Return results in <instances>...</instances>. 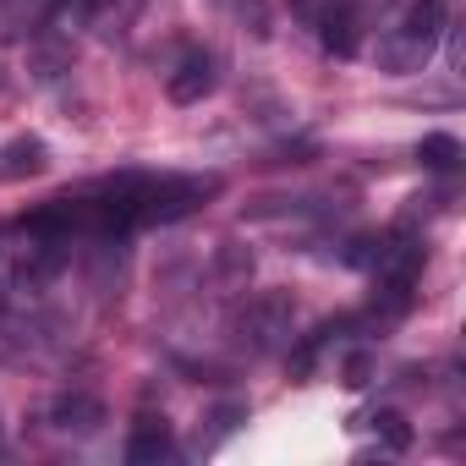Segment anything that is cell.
Instances as JSON below:
<instances>
[{
  "label": "cell",
  "mask_w": 466,
  "mask_h": 466,
  "mask_svg": "<svg viewBox=\"0 0 466 466\" xmlns=\"http://www.w3.org/2000/svg\"><path fill=\"white\" fill-rule=\"evenodd\" d=\"M373 264V313L384 319H400L411 313L417 302V280H422V264H428V248L411 225H395L390 237H379V248L368 253Z\"/></svg>",
  "instance_id": "cell-1"
},
{
  "label": "cell",
  "mask_w": 466,
  "mask_h": 466,
  "mask_svg": "<svg viewBox=\"0 0 466 466\" xmlns=\"http://www.w3.org/2000/svg\"><path fill=\"white\" fill-rule=\"evenodd\" d=\"M450 12H455V0H411V6L400 12V23L379 39V66L406 77V72H422L428 56L439 50L444 28H450Z\"/></svg>",
  "instance_id": "cell-2"
},
{
  "label": "cell",
  "mask_w": 466,
  "mask_h": 466,
  "mask_svg": "<svg viewBox=\"0 0 466 466\" xmlns=\"http://www.w3.org/2000/svg\"><path fill=\"white\" fill-rule=\"evenodd\" d=\"M214 192H219V176H148V181H143L137 225H170V219H187V214L203 208Z\"/></svg>",
  "instance_id": "cell-3"
},
{
  "label": "cell",
  "mask_w": 466,
  "mask_h": 466,
  "mask_svg": "<svg viewBox=\"0 0 466 466\" xmlns=\"http://www.w3.org/2000/svg\"><path fill=\"white\" fill-rule=\"evenodd\" d=\"M302 17L308 28L319 34V45L340 61H351L362 50V34H368V17L357 0H302Z\"/></svg>",
  "instance_id": "cell-4"
},
{
  "label": "cell",
  "mask_w": 466,
  "mask_h": 466,
  "mask_svg": "<svg viewBox=\"0 0 466 466\" xmlns=\"http://www.w3.org/2000/svg\"><path fill=\"white\" fill-rule=\"evenodd\" d=\"M214 83H219L214 56H208V50H187V56L176 61V72L165 77V94H170V105H198V99L214 94Z\"/></svg>",
  "instance_id": "cell-5"
},
{
  "label": "cell",
  "mask_w": 466,
  "mask_h": 466,
  "mask_svg": "<svg viewBox=\"0 0 466 466\" xmlns=\"http://www.w3.org/2000/svg\"><path fill=\"white\" fill-rule=\"evenodd\" d=\"M242 329H248V340H253L258 351L275 346V340H286V335H291V297H286V291H264L258 302H248Z\"/></svg>",
  "instance_id": "cell-6"
},
{
  "label": "cell",
  "mask_w": 466,
  "mask_h": 466,
  "mask_svg": "<svg viewBox=\"0 0 466 466\" xmlns=\"http://www.w3.org/2000/svg\"><path fill=\"white\" fill-rule=\"evenodd\" d=\"M170 450H176V433H170L165 411H143V417L132 422V433H127V461H132V466H154V461H165Z\"/></svg>",
  "instance_id": "cell-7"
},
{
  "label": "cell",
  "mask_w": 466,
  "mask_h": 466,
  "mask_svg": "<svg viewBox=\"0 0 466 466\" xmlns=\"http://www.w3.org/2000/svg\"><path fill=\"white\" fill-rule=\"evenodd\" d=\"M50 422H56L61 433H99L105 406H99L94 395H83V390H66V395L50 400Z\"/></svg>",
  "instance_id": "cell-8"
},
{
  "label": "cell",
  "mask_w": 466,
  "mask_h": 466,
  "mask_svg": "<svg viewBox=\"0 0 466 466\" xmlns=\"http://www.w3.org/2000/svg\"><path fill=\"white\" fill-rule=\"evenodd\" d=\"M137 6L143 0H83V23L94 34H127L137 23Z\"/></svg>",
  "instance_id": "cell-9"
},
{
  "label": "cell",
  "mask_w": 466,
  "mask_h": 466,
  "mask_svg": "<svg viewBox=\"0 0 466 466\" xmlns=\"http://www.w3.org/2000/svg\"><path fill=\"white\" fill-rule=\"evenodd\" d=\"M417 159H422V170L450 176V170H461V137H450V132H428V137L417 143Z\"/></svg>",
  "instance_id": "cell-10"
},
{
  "label": "cell",
  "mask_w": 466,
  "mask_h": 466,
  "mask_svg": "<svg viewBox=\"0 0 466 466\" xmlns=\"http://www.w3.org/2000/svg\"><path fill=\"white\" fill-rule=\"evenodd\" d=\"M368 428H373L390 450H411V439H417L411 422H406V411H395V406H379V411L368 417Z\"/></svg>",
  "instance_id": "cell-11"
},
{
  "label": "cell",
  "mask_w": 466,
  "mask_h": 466,
  "mask_svg": "<svg viewBox=\"0 0 466 466\" xmlns=\"http://www.w3.org/2000/svg\"><path fill=\"white\" fill-rule=\"evenodd\" d=\"M56 0H0V34H23L34 17H45Z\"/></svg>",
  "instance_id": "cell-12"
},
{
  "label": "cell",
  "mask_w": 466,
  "mask_h": 466,
  "mask_svg": "<svg viewBox=\"0 0 466 466\" xmlns=\"http://www.w3.org/2000/svg\"><path fill=\"white\" fill-rule=\"evenodd\" d=\"M23 170H45V143L39 137L12 143V165H0V176H23Z\"/></svg>",
  "instance_id": "cell-13"
},
{
  "label": "cell",
  "mask_w": 466,
  "mask_h": 466,
  "mask_svg": "<svg viewBox=\"0 0 466 466\" xmlns=\"http://www.w3.org/2000/svg\"><path fill=\"white\" fill-rule=\"evenodd\" d=\"M368 379H373V357H368V351H351L346 368H340V384H346V390H362Z\"/></svg>",
  "instance_id": "cell-14"
}]
</instances>
